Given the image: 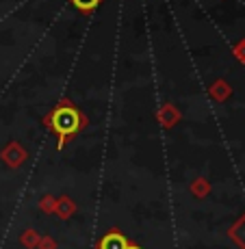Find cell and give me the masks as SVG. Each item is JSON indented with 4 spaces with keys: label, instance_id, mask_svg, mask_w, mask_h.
<instances>
[{
    "label": "cell",
    "instance_id": "6da1fadb",
    "mask_svg": "<svg viewBox=\"0 0 245 249\" xmlns=\"http://www.w3.org/2000/svg\"><path fill=\"white\" fill-rule=\"evenodd\" d=\"M78 126H80L78 113L70 107L59 108V111L55 113V117H52V128L59 132L61 139H65L67 135H74V132L78 130Z\"/></svg>",
    "mask_w": 245,
    "mask_h": 249
},
{
    "label": "cell",
    "instance_id": "7a4b0ae2",
    "mask_svg": "<svg viewBox=\"0 0 245 249\" xmlns=\"http://www.w3.org/2000/svg\"><path fill=\"white\" fill-rule=\"evenodd\" d=\"M100 249H126V241H124V236H119V234H109V236L102 238Z\"/></svg>",
    "mask_w": 245,
    "mask_h": 249
},
{
    "label": "cell",
    "instance_id": "3957f363",
    "mask_svg": "<svg viewBox=\"0 0 245 249\" xmlns=\"http://www.w3.org/2000/svg\"><path fill=\"white\" fill-rule=\"evenodd\" d=\"M98 2H100V0H74V4L78 9H94Z\"/></svg>",
    "mask_w": 245,
    "mask_h": 249
},
{
    "label": "cell",
    "instance_id": "277c9868",
    "mask_svg": "<svg viewBox=\"0 0 245 249\" xmlns=\"http://www.w3.org/2000/svg\"><path fill=\"white\" fill-rule=\"evenodd\" d=\"M126 249H137V247H126Z\"/></svg>",
    "mask_w": 245,
    "mask_h": 249
}]
</instances>
